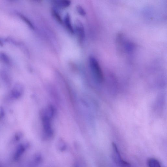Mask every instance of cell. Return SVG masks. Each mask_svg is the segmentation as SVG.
<instances>
[{"label": "cell", "mask_w": 167, "mask_h": 167, "mask_svg": "<svg viewBox=\"0 0 167 167\" xmlns=\"http://www.w3.org/2000/svg\"><path fill=\"white\" fill-rule=\"evenodd\" d=\"M4 115L5 112L4 109L1 106H0V119L4 117Z\"/></svg>", "instance_id": "obj_13"}, {"label": "cell", "mask_w": 167, "mask_h": 167, "mask_svg": "<svg viewBox=\"0 0 167 167\" xmlns=\"http://www.w3.org/2000/svg\"><path fill=\"white\" fill-rule=\"evenodd\" d=\"M54 3L57 7L62 9L66 8L69 7L71 4V1L67 0L54 1Z\"/></svg>", "instance_id": "obj_7"}, {"label": "cell", "mask_w": 167, "mask_h": 167, "mask_svg": "<svg viewBox=\"0 0 167 167\" xmlns=\"http://www.w3.org/2000/svg\"><path fill=\"white\" fill-rule=\"evenodd\" d=\"M89 63L92 73L95 79L99 83L103 82L104 79L103 74L97 60L94 57H90Z\"/></svg>", "instance_id": "obj_2"}, {"label": "cell", "mask_w": 167, "mask_h": 167, "mask_svg": "<svg viewBox=\"0 0 167 167\" xmlns=\"http://www.w3.org/2000/svg\"><path fill=\"white\" fill-rule=\"evenodd\" d=\"M23 92V88L21 85L16 84L11 91L12 96L15 99H18L21 96Z\"/></svg>", "instance_id": "obj_5"}, {"label": "cell", "mask_w": 167, "mask_h": 167, "mask_svg": "<svg viewBox=\"0 0 167 167\" xmlns=\"http://www.w3.org/2000/svg\"><path fill=\"white\" fill-rule=\"evenodd\" d=\"M76 9L77 12L81 16H85L86 15V13L84 9L80 5L77 6Z\"/></svg>", "instance_id": "obj_12"}, {"label": "cell", "mask_w": 167, "mask_h": 167, "mask_svg": "<svg viewBox=\"0 0 167 167\" xmlns=\"http://www.w3.org/2000/svg\"><path fill=\"white\" fill-rule=\"evenodd\" d=\"M53 16L57 21L60 23H63V20L59 13L55 9H53L52 10Z\"/></svg>", "instance_id": "obj_10"}, {"label": "cell", "mask_w": 167, "mask_h": 167, "mask_svg": "<svg viewBox=\"0 0 167 167\" xmlns=\"http://www.w3.org/2000/svg\"><path fill=\"white\" fill-rule=\"evenodd\" d=\"M55 112L52 106H49L43 110L41 113L43 132L47 138H51L53 135L52 120Z\"/></svg>", "instance_id": "obj_1"}, {"label": "cell", "mask_w": 167, "mask_h": 167, "mask_svg": "<svg viewBox=\"0 0 167 167\" xmlns=\"http://www.w3.org/2000/svg\"><path fill=\"white\" fill-rule=\"evenodd\" d=\"M112 146L113 148L114 156L115 161L118 163H121L122 165L129 166V163L122 159L117 145L114 143L113 142L112 143Z\"/></svg>", "instance_id": "obj_4"}, {"label": "cell", "mask_w": 167, "mask_h": 167, "mask_svg": "<svg viewBox=\"0 0 167 167\" xmlns=\"http://www.w3.org/2000/svg\"><path fill=\"white\" fill-rule=\"evenodd\" d=\"M64 22L68 30L71 34H74V29L72 24H71V17L69 13H66L65 16Z\"/></svg>", "instance_id": "obj_6"}, {"label": "cell", "mask_w": 167, "mask_h": 167, "mask_svg": "<svg viewBox=\"0 0 167 167\" xmlns=\"http://www.w3.org/2000/svg\"><path fill=\"white\" fill-rule=\"evenodd\" d=\"M74 32H75L78 38L81 40H83L85 36L84 26L80 20L77 19L74 24Z\"/></svg>", "instance_id": "obj_3"}, {"label": "cell", "mask_w": 167, "mask_h": 167, "mask_svg": "<svg viewBox=\"0 0 167 167\" xmlns=\"http://www.w3.org/2000/svg\"><path fill=\"white\" fill-rule=\"evenodd\" d=\"M17 14H18V15L20 18L27 24V25L30 28L32 29H35V27H34L32 23L30 21L29 19L26 18V17L19 13H18Z\"/></svg>", "instance_id": "obj_9"}, {"label": "cell", "mask_w": 167, "mask_h": 167, "mask_svg": "<svg viewBox=\"0 0 167 167\" xmlns=\"http://www.w3.org/2000/svg\"><path fill=\"white\" fill-rule=\"evenodd\" d=\"M147 164L149 167H161L158 160L154 158H149Z\"/></svg>", "instance_id": "obj_8"}, {"label": "cell", "mask_w": 167, "mask_h": 167, "mask_svg": "<svg viewBox=\"0 0 167 167\" xmlns=\"http://www.w3.org/2000/svg\"><path fill=\"white\" fill-rule=\"evenodd\" d=\"M0 60L7 64L10 63V60L9 57L4 53H0Z\"/></svg>", "instance_id": "obj_11"}]
</instances>
